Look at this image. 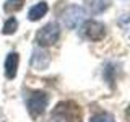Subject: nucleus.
<instances>
[{"label": "nucleus", "instance_id": "nucleus-1", "mask_svg": "<svg viewBox=\"0 0 130 122\" xmlns=\"http://www.w3.org/2000/svg\"><path fill=\"white\" fill-rule=\"evenodd\" d=\"M52 120L54 122H81L83 120V112H81V108L75 101L65 99V101H60L54 108Z\"/></svg>", "mask_w": 130, "mask_h": 122}, {"label": "nucleus", "instance_id": "nucleus-2", "mask_svg": "<svg viewBox=\"0 0 130 122\" xmlns=\"http://www.w3.org/2000/svg\"><path fill=\"white\" fill-rule=\"evenodd\" d=\"M47 103H49V96L47 93L44 91H32L26 99V108H28V112L32 119H38V117L46 111L47 108Z\"/></svg>", "mask_w": 130, "mask_h": 122}, {"label": "nucleus", "instance_id": "nucleus-3", "mask_svg": "<svg viewBox=\"0 0 130 122\" xmlns=\"http://www.w3.org/2000/svg\"><path fill=\"white\" fill-rule=\"evenodd\" d=\"M60 38V28L57 23H47L36 33V42L41 47H49L54 46Z\"/></svg>", "mask_w": 130, "mask_h": 122}, {"label": "nucleus", "instance_id": "nucleus-4", "mask_svg": "<svg viewBox=\"0 0 130 122\" xmlns=\"http://www.w3.org/2000/svg\"><path fill=\"white\" fill-rule=\"evenodd\" d=\"M86 18V10L80 5H70L63 10L62 13V21L68 29H73Z\"/></svg>", "mask_w": 130, "mask_h": 122}, {"label": "nucleus", "instance_id": "nucleus-5", "mask_svg": "<svg viewBox=\"0 0 130 122\" xmlns=\"http://www.w3.org/2000/svg\"><path fill=\"white\" fill-rule=\"evenodd\" d=\"M83 36H86L89 41H101L106 36V26L99 21L89 20L83 24Z\"/></svg>", "mask_w": 130, "mask_h": 122}, {"label": "nucleus", "instance_id": "nucleus-6", "mask_svg": "<svg viewBox=\"0 0 130 122\" xmlns=\"http://www.w3.org/2000/svg\"><path fill=\"white\" fill-rule=\"evenodd\" d=\"M49 52L42 51V49H34L32 52V57H31V67L36 68V70H44V68L49 65Z\"/></svg>", "mask_w": 130, "mask_h": 122}, {"label": "nucleus", "instance_id": "nucleus-7", "mask_svg": "<svg viewBox=\"0 0 130 122\" xmlns=\"http://www.w3.org/2000/svg\"><path fill=\"white\" fill-rule=\"evenodd\" d=\"M18 62H20V55L16 52H10L5 59V77L10 80H13L16 77V70H18Z\"/></svg>", "mask_w": 130, "mask_h": 122}, {"label": "nucleus", "instance_id": "nucleus-8", "mask_svg": "<svg viewBox=\"0 0 130 122\" xmlns=\"http://www.w3.org/2000/svg\"><path fill=\"white\" fill-rule=\"evenodd\" d=\"M47 3L46 2H39V3H36L34 7L29 10V13H28V18L31 20V21H38V20H41L44 15L47 13Z\"/></svg>", "mask_w": 130, "mask_h": 122}, {"label": "nucleus", "instance_id": "nucleus-9", "mask_svg": "<svg viewBox=\"0 0 130 122\" xmlns=\"http://www.w3.org/2000/svg\"><path fill=\"white\" fill-rule=\"evenodd\" d=\"M86 2H88V7L91 10V13H94V15L103 13L111 5V0H86Z\"/></svg>", "mask_w": 130, "mask_h": 122}, {"label": "nucleus", "instance_id": "nucleus-10", "mask_svg": "<svg viewBox=\"0 0 130 122\" xmlns=\"http://www.w3.org/2000/svg\"><path fill=\"white\" fill-rule=\"evenodd\" d=\"M24 5V0H7L3 3V11L5 13H15V11H20Z\"/></svg>", "mask_w": 130, "mask_h": 122}, {"label": "nucleus", "instance_id": "nucleus-11", "mask_svg": "<svg viewBox=\"0 0 130 122\" xmlns=\"http://www.w3.org/2000/svg\"><path fill=\"white\" fill-rule=\"evenodd\" d=\"M16 28H18V21H16L15 18H8V21L3 24L2 33L3 34H13V33L16 31Z\"/></svg>", "mask_w": 130, "mask_h": 122}, {"label": "nucleus", "instance_id": "nucleus-12", "mask_svg": "<svg viewBox=\"0 0 130 122\" xmlns=\"http://www.w3.org/2000/svg\"><path fill=\"white\" fill-rule=\"evenodd\" d=\"M89 122H116V119H114V116L109 114V112H101V114L93 116Z\"/></svg>", "mask_w": 130, "mask_h": 122}, {"label": "nucleus", "instance_id": "nucleus-13", "mask_svg": "<svg viewBox=\"0 0 130 122\" xmlns=\"http://www.w3.org/2000/svg\"><path fill=\"white\" fill-rule=\"evenodd\" d=\"M119 26L130 31V13H125V15L120 16V18H119Z\"/></svg>", "mask_w": 130, "mask_h": 122}, {"label": "nucleus", "instance_id": "nucleus-14", "mask_svg": "<svg viewBox=\"0 0 130 122\" xmlns=\"http://www.w3.org/2000/svg\"><path fill=\"white\" fill-rule=\"evenodd\" d=\"M125 119H127V120L130 122V106H128L127 109H125Z\"/></svg>", "mask_w": 130, "mask_h": 122}]
</instances>
